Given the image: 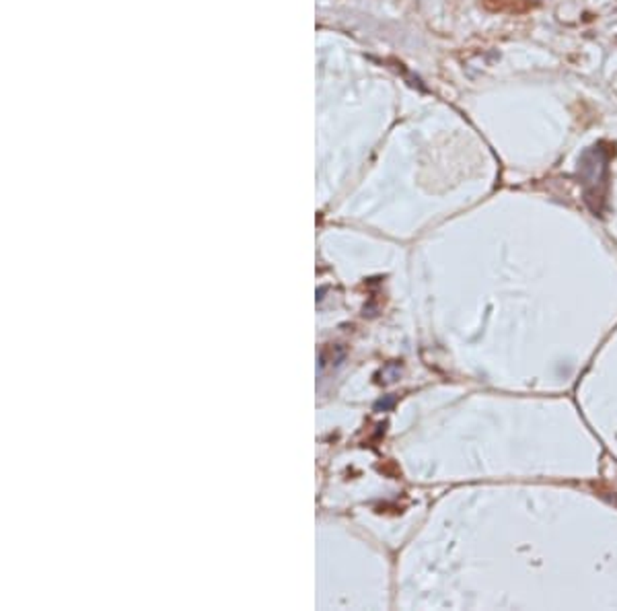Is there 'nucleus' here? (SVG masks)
I'll use <instances>...</instances> for the list:
<instances>
[{"instance_id":"obj_1","label":"nucleus","mask_w":617,"mask_h":611,"mask_svg":"<svg viewBox=\"0 0 617 611\" xmlns=\"http://www.w3.org/2000/svg\"><path fill=\"white\" fill-rule=\"evenodd\" d=\"M611 154L613 151L607 142H597L585 149L578 159V180L583 185V196L586 206L595 214H601L607 200Z\"/></svg>"}]
</instances>
